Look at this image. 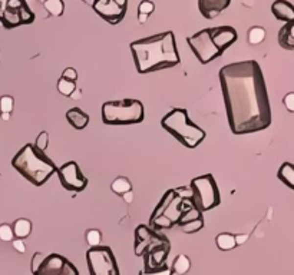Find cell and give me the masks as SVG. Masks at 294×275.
I'll return each mask as SVG.
<instances>
[{
    "label": "cell",
    "mask_w": 294,
    "mask_h": 275,
    "mask_svg": "<svg viewBox=\"0 0 294 275\" xmlns=\"http://www.w3.org/2000/svg\"><path fill=\"white\" fill-rule=\"evenodd\" d=\"M149 224H151L152 230H169L174 225V222L169 219L168 216H165V215H159V216L151 218Z\"/></svg>",
    "instance_id": "cell-26"
},
{
    "label": "cell",
    "mask_w": 294,
    "mask_h": 275,
    "mask_svg": "<svg viewBox=\"0 0 294 275\" xmlns=\"http://www.w3.org/2000/svg\"><path fill=\"white\" fill-rule=\"evenodd\" d=\"M228 127L234 135H249L271 125V107L263 70L255 61L226 64L218 73Z\"/></svg>",
    "instance_id": "cell-1"
},
{
    "label": "cell",
    "mask_w": 294,
    "mask_h": 275,
    "mask_svg": "<svg viewBox=\"0 0 294 275\" xmlns=\"http://www.w3.org/2000/svg\"><path fill=\"white\" fill-rule=\"evenodd\" d=\"M191 268V261L185 254L177 255V258L172 262V273H175L177 275H185Z\"/></svg>",
    "instance_id": "cell-20"
},
{
    "label": "cell",
    "mask_w": 294,
    "mask_h": 275,
    "mask_svg": "<svg viewBox=\"0 0 294 275\" xmlns=\"http://www.w3.org/2000/svg\"><path fill=\"white\" fill-rule=\"evenodd\" d=\"M13 168L24 176L35 187H42L47 179L58 172L53 161H50L43 152L38 150L35 145L27 144L12 159Z\"/></svg>",
    "instance_id": "cell-3"
},
{
    "label": "cell",
    "mask_w": 294,
    "mask_h": 275,
    "mask_svg": "<svg viewBox=\"0 0 294 275\" xmlns=\"http://www.w3.org/2000/svg\"><path fill=\"white\" fill-rule=\"evenodd\" d=\"M180 228H181L185 233H198L200 230L204 228V219H203V218H198V219L189 221V222H185V224L180 225Z\"/></svg>",
    "instance_id": "cell-28"
},
{
    "label": "cell",
    "mask_w": 294,
    "mask_h": 275,
    "mask_svg": "<svg viewBox=\"0 0 294 275\" xmlns=\"http://www.w3.org/2000/svg\"><path fill=\"white\" fill-rule=\"evenodd\" d=\"M148 18H149L148 15H142V13H138V21H139V23H145V21H148Z\"/></svg>",
    "instance_id": "cell-44"
},
{
    "label": "cell",
    "mask_w": 294,
    "mask_h": 275,
    "mask_svg": "<svg viewBox=\"0 0 294 275\" xmlns=\"http://www.w3.org/2000/svg\"><path fill=\"white\" fill-rule=\"evenodd\" d=\"M175 196H177V192H175V190H167V192H165V195L161 198L159 204L157 205V208H155L154 212H152L151 218H155V216H159V215H162L164 211H165V208H167L169 204H171V202L175 199Z\"/></svg>",
    "instance_id": "cell-22"
},
{
    "label": "cell",
    "mask_w": 294,
    "mask_h": 275,
    "mask_svg": "<svg viewBox=\"0 0 294 275\" xmlns=\"http://www.w3.org/2000/svg\"><path fill=\"white\" fill-rule=\"evenodd\" d=\"M47 145H49V133L47 132H41L36 138V144H35V148L41 152H45V149H47Z\"/></svg>",
    "instance_id": "cell-34"
},
{
    "label": "cell",
    "mask_w": 294,
    "mask_h": 275,
    "mask_svg": "<svg viewBox=\"0 0 294 275\" xmlns=\"http://www.w3.org/2000/svg\"><path fill=\"white\" fill-rule=\"evenodd\" d=\"M198 218H203V212H201V210H200L197 205H194V207H191L189 210L182 212V215H181V218H180V221H178V225H182V224H185V222L198 219Z\"/></svg>",
    "instance_id": "cell-27"
},
{
    "label": "cell",
    "mask_w": 294,
    "mask_h": 275,
    "mask_svg": "<svg viewBox=\"0 0 294 275\" xmlns=\"http://www.w3.org/2000/svg\"><path fill=\"white\" fill-rule=\"evenodd\" d=\"M139 275H172V270L167 267V265H164V267H161V268H158V270H154V271H141Z\"/></svg>",
    "instance_id": "cell-37"
},
{
    "label": "cell",
    "mask_w": 294,
    "mask_h": 275,
    "mask_svg": "<svg viewBox=\"0 0 294 275\" xmlns=\"http://www.w3.org/2000/svg\"><path fill=\"white\" fill-rule=\"evenodd\" d=\"M155 233V231L147 227V225H139L136 230H135V241H147L149 238H152V235Z\"/></svg>",
    "instance_id": "cell-30"
},
{
    "label": "cell",
    "mask_w": 294,
    "mask_h": 275,
    "mask_svg": "<svg viewBox=\"0 0 294 275\" xmlns=\"http://www.w3.org/2000/svg\"><path fill=\"white\" fill-rule=\"evenodd\" d=\"M92 7L98 16L111 24L121 23L126 15V7L119 6L115 0H93Z\"/></svg>",
    "instance_id": "cell-10"
},
{
    "label": "cell",
    "mask_w": 294,
    "mask_h": 275,
    "mask_svg": "<svg viewBox=\"0 0 294 275\" xmlns=\"http://www.w3.org/2000/svg\"><path fill=\"white\" fill-rule=\"evenodd\" d=\"M131 52L135 67L141 75L169 69L180 63V53L172 32L138 39L131 43Z\"/></svg>",
    "instance_id": "cell-2"
},
{
    "label": "cell",
    "mask_w": 294,
    "mask_h": 275,
    "mask_svg": "<svg viewBox=\"0 0 294 275\" xmlns=\"http://www.w3.org/2000/svg\"><path fill=\"white\" fill-rule=\"evenodd\" d=\"M70 96H72L73 99H79V98H81L82 95H81V90H75V92H73V93H72Z\"/></svg>",
    "instance_id": "cell-45"
},
{
    "label": "cell",
    "mask_w": 294,
    "mask_h": 275,
    "mask_svg": "<svg viewBox=\"0 0 294 275\" xmlns=\"http://www.w3.org/2000/svg\"><path fill=\"white\" fill-rule=\"evenodd\" d=\"M58 175L63 188L70 192H82L88 185V178L73 161L66 162L61 168H58Z\"/></svg>",
    "instance_id": "cell-9"
},
{
    "label": "cell",
    "mask_w": 294,
    "mask_h": 275,
    "mask_svg": "<svg viewBox=\"0 0 294 275\" xmlns=\"http://www.w3.org/2000/svg\"><path fill=\"white\" fill-rule=\"evenodd\" d=\"M277 178L289 188L294 190V165L290 162H284L277 172Z\"/></svg>",
    "instance_id": "cell-18"
},
{
    "label": "cell",
    "mask_w": 294,
    "mask_h": 275,
    "mask_svg": "<svg viewBox=\"0 0 294 275\" xmlns=\"http://www.w3.org/2000/svg\"><path fill=\"white\" fill-rule=\"evenodd\" d=\"M145 118L142 102L136 99L108 101L102 105V122L112 127H128L141 124Z\"/></svg>",
    "instance_id": "cell-5"
},
{
    "label": "cell",
    "mask_w": 294,
    "mask_h": 275,
    "mask_svg": "<svg viewBox=\"0 0 294 275\" xmlns=\"http://www.w3.org/2000/svg\"><path fill=\"white\" fill-rule=\"evenodd\" d=\"M12 228H13V233H15L16 238L24 239L32 233V222L29 219H26V218H21V219L15 221Z\"/></svg>",
    "instance_id": "cell-19"
},
{
    "label": "cell",
    "mask_w": 294,
    "mask_h": 275,
    "mask_svg": "<svg viewBox=\"0 0 294 275\" xmlns=\"http://www.w3.org/2000/svg\"><path fill=\"white\" fill-rule=\"evenodd\" d=\"M12 245H13V248L18 251V253H26V245H24V242H23V239H19V238H16V239H13L12 241Z\"/></svg>",
    "instance_id": "cell-41"
},
{
    "label": "cell",
    "mask_w": 294,
    "mask_h": 275,
    "mask_svg": "<svg viewBox=\"0 0 294 275\" xmlns=\"http://www.w3.org/2000/svg\"><path fill=\"white\" fill-rule=\"evenodd\" d=\"M231 0H198L200 13L205 19H215L230 6Z\"/></svg>",
    "instance_id": "cell-13"
},
{
    "label": "cell",
    "mask_w": 294,
    "mask_h": 275,
    "mask_svg": "<svg viewBox=\"0 0 294 275\" xmlns=\"http://www.w3.org/2000/svg\"><path fill=\"white\" fill-rule=\"evenodd\" d=\"M58 90L62 93L63 96H70L76 90V84L72 82V81H66V79L61 78L59 82H58Z\"/></svg>",
    "instance_id": "cell-29"
},
{
    "label": "cell",
    "mask_w": 294,
    "mask_h": 275,
    "mask_svg": "<svg viewBox=\"0 0 294 275\" xmlns=\"http://www.w3.org/2000/svg\"><path fill=\"white\" fill-rule=\"evenodd\" d=\"M208 30H210L211 41L223 53L237 41V30L231 26H217V27H211Z\"/></svg>",
    "instance_id": "cell-12"
},
{
    "label": "cell",
    "mask_w": 294,
    "mask_h": 275,
    "mask_svg": "<svg viewBox=\"0 0 294 275\" xmlns=\"http://www.w3.org/2000/svg\"><path fill=\"white\" fill-rule=\"evenodd\" d=\"M86 262L90 275H121L115 255L109 247H93L86 253Z\"/></svg>",
    "instance_id": "cell-7"
},
{
    "label": "cell",
    "mask_w": 294,
    "mask_h": 275,
    "mask_svg": "<svg viewBox=\"0 0 294 275\" xmlns=\"http://www.w3.org/2000/svg\"><path fill=\"white\" fill-rule=\"evenodd\" d=\"M189 188L194 192V202L201 210V212L210 211L220 205V202H221L220 190H218L217 182L211 173H205V175L194 178L191 181Z\"/></svg>",
    "instance_id": "cell-6"
},
{
    "label": "cell",
    "mask_w": 294,
    "mask_h": 275,
    "mask_svg": "<svg viewBox=\"0 0 294 275\" xmlns=\"http://www.w3.org/2000/svg\"><path fill=\"white\" fill-rule=\"evenodd\" d=\"M187 42H188L191 50L194 52L195 58L203 64L210 63L214 59H217V58H220L223 55V52L211 41L208 29L200 30L198 33L189 36Z\"/></svg>",
    "instance_id": "cell-8"
},
{
    "label": "cell",
    "mask_w": 294,
    "mask_h": 275,
    "mask_svg": "<svg viewBox=\"0 0 294 275\" xmlns=\"http://www.w3.org/2000/svg\"><path fill=\"white\" fill-rule=\"evenodd\" d=\"M122 198H124V201H125L126 204H132V201H134V192H132V190H128V192H125V193L122 195Z\"/></svg>",
    "instance_id": "cell-43"
},
{
    "label": "cell",
    "mask_w": 294,
    "mask_h": 275,
    "mask_svg": "<svg viewBox=\"0 0 294 275\" xmlns=\"http://www.w3.org/2000/svg\"><path fill=\"white\" fill-rule=\"evenodd\" d=\"M155 9V4L151 1V0H144L139 3V7H138V13H142V15H151Z\"/></svg>",
    "instance_id": "cell-36"
},
{
    "label": "cell",
    "mask_w": 294,
    "mask_h": 275,
    "mask_svg": "<svg viewBox=\"0 0 294 275\" xmlns=\"http://www.w3.org/2000/svg\"><path fill=\"white\" fill-rule=\"evenodd\" d=\"M278 44L286 50H294V21L286 23L280 29Z\"/></svg>",
    "instance_id": "cell-17"
},
{
    "label": "cell",
    "mask_w": 294,
    "mask_h": 275,
    "mask_svg": "<svg viewBox=\"0 0 294 275\" xmlns=\"http://www.w3.org/2000/svg\"><path fill=\"white\" fill-rule=\"evenodd\" d=\"M15 233L13 228L9 224H1L0 225V241H13Z\"/></svg>",
    "instance_id": "cell-33"
},
{
    "label": "cell",
    "mask_w": 294,
    "mask_h": 275,
    "mask_svg": "<svg viewBox=\"0 0 294 275\" xmlns=\"http://www.w3.org/2000/svg\"><path fill=\"white\" fill-rule=\"evenodd\" d=\"M45 255L42 253H35V255L32 256V261H30V270H32V274L35 275L38 273V270L41 268V265L43 264V261H45Z\"/></svg>",
    "instance_id": "cell-35"
},
{
    "label": "cell",
    "mask_w": 294,
    "mask_h": 275,
    "mask_svg": "<svg viewBox=\"0 0 294 275\" xmlns=\"http://www.w3.org/2000/svg\"><path fill=\"white\" fill-rule=\"evenodd\" d=\"M1 119L3 121H9L10 119V113H1Z\"/></svg>",
    "instance_id": "cell-47"
},
{
    "label": "cell",
    "mask_w": 294,
    "mask_h": 275,
    "mask_svg": "<svg viewBox=\"0 0 294 275\" xmlns=\"http://www.w3.org/2000/svg\"><path fill=\"white\" fill-rule=\"evenodd\" d=\"M62 78L63 79H66V81H72V82H75V81L78 79V72H76L73 67H66V69L63 70Z\"/></svg>",
    "instance_id": "cell-38"
},
{
    "label": "cell",
    "mask_w": 294,
    "mask_h": 275,
    "mask_svg": "<svg viewBox=\"0 0 294 275\" xmlns=\"http://www.w3.org/2000/svg\"><path fill=\"white\" fill-rule=\"evenodd\" d=\"M271 12L278 21L286 23L294 21V6L287 0H275L271 4Z\"/></svg>",
    "instance_id": "cell-15"
},
{
    "label": "cell",
    "mask_w": 294,
    "mask_h": 275,
    "mask_svg": "<svg viewBox=\"0 0 294 275\" xmlns=\"http://www.w3.org/2000/svg\"><path fill=\"white\" fill-rule=\"evenodd\" d=\"M171 245L168 239L154 245L149 251L144 254V264H145V271H154L165 265V259L168 256Z\"/></svg>",
    "instance_id": "cell-11"
},
{
    "label": "cell",
    "mask_w": 294,
    "mask_h": 275,
    "mask_svg": "<svg viewBox=\"0 0 294 275\" xmlns=\"http://www.w3.org/2000/svg\"><path fill=\"white\" fill-rule=\"evenodd\" d=\"M119 6H122V7H126V4H128V0H115Z\"/></svg>",
    "instance_id": "cell-46"
},
{
    "label": "cell",
    "mask_w": 294,
    "mask_h": 275,
    "mask_svg": "<svg viewBox=\"0 0 294 275\" xmlns=\"http://www.w3.org/2000/svg\"><path fill=\"white\" fill-rule=\"evenodd\" d=\"M101 239H102V235L98 230H89L86 233V242L89 244L90 248L93 247H99L101 245Z\"/></svg>",
    "instance_id": "cell-31"
},
{
    "label": "cell",
    "mask_w": 294,
    "mask_h": 275,
    "mask_svg": "<svg viewBox=\"0 0 294 275\" xmlns=\"http://www.w3.org/2000/svg\"><path fill=\"white\" fill-rule=\"evenodd\" d=\"M66 121L73 129L82 130L89 125V115H86L79 107H72L66 112Z\"/></svg>",
    "instance_id": "cell-16"
},
{
    "label": "cell",
    "mask_w": 294,
    "mask_h": 275,
    "mask_svg": "<svg viewBox=\"0 0 294 275\" xmlns=\"http://www.w3.org/2000/svg\"><path fill=\"white\" fill-rule=\"evenodd\" d=\"M111 190H113L115 193H118V195H124L128 190H132V184L129 182L128 178L119 176V178H116V179L112 182Z\"/></svg>",
    "instance_id": "cell-24"
},
{
    "label": "cell",
    "mask_w": 294,
    "mask_h": 275,
    "mask_svg": "<svg viewBox=\"0 0 294 275\" xmlns=\"http://www.w3.org/2000/svg\"><path fill=\"white\" fill-rule=\"evenodd\" d=\"M161 127L188 149L197 148L207 136L204 129L189 121L188 112L180 107L172 109L162 118Z\"/></svg>",
    "instance_id": "cell-4"
},
{
    "label": "cell",
    "mask_w": 294,
    "mask_h": 275,
    "mask_svg": "<svg viewBox=\"0 0 294 275\" xmlns=\"http://www.w3.org/2000/svg\"><path fill=\"white\" fill-rule=\"evenodd\" d=\"M283 104H284L286 109H287L289 112H294V92H290V93H287V95L284 96Z\"/></svg>",
    "instance_id": "cell-39"
},
{
    "label": "cell",
    "mask_w": 294,
    "mask_h": 275,
    "mask_svg": "<svg viewBox=\"0 0 294 275\" xmlns=\"http://www.w3.org/2000/svg\"><path fill=\"white\" fill-rule=\"evenodd\" d=\"M66 258L59 254L47 255L35 275H61L66 264Z\"/></svg>",
    "instance_id": "cell-14"
},
{
    "label": "cell",
    "mask_w": 294,
    "mask_h": 275,
    "mask_svg": "<svg viewBox=\"0 0 294 275\" xmlns=\"http://www.w3.org/2000/svg\"><path fill=\"white\" fill-rule=\"evenodd\" d=\"M43 7L49 12L50 16H62L65 10V3L62 0H41Z\"/></svg>",
    "instance_id": "cell-23"
},
{
    "label": "cell",
    "mask_w": 294,
    "mask_h": 275,
    "mask_svg": "<svg viewBox=\"0 0 294 275\" xmlns=\"http://www.w3.org/2000/svg\"><path fill=\"white\" fill-rule=\"evenodd\" d=\"M247 239H249V235H247V233H238V235H235V244H237V245L246 244Z\"/></svg>",
    "instance_id": "cell-42"
},
{
    "label": "cell",
    "mask_w": 294,
    "mask_h": 275,
    "mask_svg": "<svg viewBox=\"0 0 294 275\" xmlns=\"http://www.w3.org/2000/svg\"><path fill=\"white\" fill-rule=\"evenodd\" d=\"M266 39V30L260 26H254L247 33V41L250 44H260Z\"/></svg>",
    "instance_id": "cell-25"
},
{
    "label": "cell",
    "mask_w": 294,
    "mask_h": 275,
    "mask_svg": "<svg viewBox=\"0 0 294 275\" xmlns=\"http://www.w3.org/2000/svg\"><path fill=\"white\" fill-rule=\"evenodd\" d=\"M61 275H79V271L76 270V267L70 262V261H66L65 267H63V271Z\"/></svg>",
    "instance_id": "cell-40"
},
{
    "label": "cell",
    "mask_w": 294,
    "mask_h": 275,
    "mask_svg": "<svg viewBox=\"0 0 294 275\" xmlns=\"http://www.w3.org/2000/svg\"><path fill=\"white\" fill-rule=\"evenodd\" d=\"M13 104H15V101H13L12 96H9V95L1 96V98H0V112H1V113H12V110H13Z\"/></svg>",
    "instance_id": "cell-32"
},
{
    "label": "cell",
    "mask_w": 294,
    "mask_h": 275,
    "mask_svg": "<svg viewBox=\"0 0 294 275\" xmlns=\"http://www.w3.org/2000/svg\"><path fill=\"white\" fill-rule=\"evenodd\" d=\"M215 244H217L218 250H221V251H231V250H234L237 247V244H235V235L228 233H220L215 238Z\"/></svg>",
    "instance_id": "cell-21"
}]
</instances>
